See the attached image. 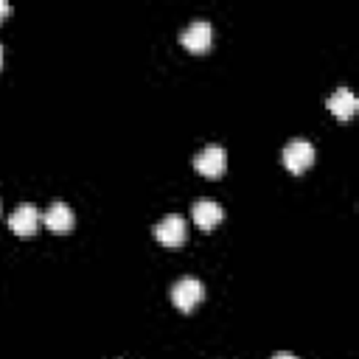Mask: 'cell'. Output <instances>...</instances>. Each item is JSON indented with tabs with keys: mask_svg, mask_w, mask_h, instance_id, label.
I'll return each instance as SVG.
<instances>
[{
	"mask_svg": "<svg viewBox=\"0 0 359 359\" xmlns=\"http://www.w3.org/2000/svg\"><path fill=\"white\" fill-rule=\"evenodd\" d=\"M205 297V286L202 280L196 278H180L174 286H171V303L180 309V311H191L202 303Z\"/></svg>",
	"mask_w": 359,
	"mask_h": 359,
	"instance_id": "6da1fadb",
	"label": "cell"
},
{
	"mask_svg": "<svg viewBox=\"0 0 359 359\" xmlns=\"http://www.w3.org/2000/svg\"><path fill=\"white\" fill-rule=\"evenodd\" d=\"M185 236H188V224L180 213H168L154 224V238L165 247H180L185 241Z\"/></svg>",
	"mask_w": 359,
	"mask_h": 359,
	"instance_id": "7a4b0ae2",
	"label": "cell"
},
{
	"mask_svg": "<svg viewBox=\"0 0 359 359\" xmlns=\"http://www.w3.org/2000/svg\"><path fill=\"white\" fill-rule=\"evenodd\" d=\"M311 163H314V146L309 140H300L297 137V140L286 143V149H283V165L292 174H303Z\"/></svg>",
	"mask_w": 359,
	"mask_h": 359,
	"instance_id": "3957f363",
	"label": "cell"
},
{
	"mask_svg": "<svg viewBox=\"0 0 359 359\" xmlns=\"http://www.w3.org/2000/svg\"><path fill=\"white\" fill-rule=\"evenodd\" d=\"M224 165H227V154H224V149L222 146H216V143H208L202 151H196V157H194V168L199 171V174H205V177H219L222 171H224Z\"/></svg>",
	"mask_w": 359,
	"mask_h": 359,
	"instance_id": "277c9868",
	"label": "cell"
},
{
	"mask_svg": "<svg viewBox=\"0 0 359 359\" xmlns=\"http://www.w3.org/2000/svg\"><path fill=\"white\" fill-rule=\"evenodd\" d=\"M180 42H182L188 50H194V53H205V50L210 48V42H213V28H210V22H208V20H194V22L182 31Z\"/></svg>",
	"mask_w": 359,
	"mask_h": 359,
	"instance_id": "5b68a950",
	"label": "cell"
},
{
	"mask_svg": "<svg viewBox=\"0 0 359 359\" xmlns=\"http://www.w3.org/2000/svg\"><path fill=\"white\" fill-rule=\"evenodd\" d=\"M191 216H194V224L199 227V230H213L219 222H222V208H219V202H213L210 196H202V199H196L194 202V208H191Z\"/></svg>",
	"mask_w": 359,
	"mask_h": 359,
	"instance_id": "8992f818",
	"label": "cell"
},
{
	"mask_svg": "<svg viewBox=\"0 0 359 359\" xmlns=\"http://www.w3.org/2000/svg\"><path fill=\"white\" fill-rule=\"evenodd\" d=\"M8 227L17 236H34L39 227V210L34 205H20L11 216H8Z\"/></svg>",
	"mask_w": 359,
	"mask_h": 359,
	"instance_id": "52a82bcc",
	"label": "cell"
},
{
	"mask_svg": "<svg viewBox=\"0 0 359 359\" xmlns=\"http://www.w3.org/2000/svg\"><path fill=\"white\" fill-rule=\"evenodd\" d=\"M356 107H359V101H356V95H353L348 87H337V90L328 95V109H331V112H334L339 121L353 118Z\"/></svg>",
	"mask_w": 359,
	"mask_h": 359,
	"instance_id": "ba28073f",
	"label": "cell"
},
{
	"mask_svg": "<svg viewBox=\"0 0 359 359\" xmlns=\"http://www.w3.org/2000/svg\"><path fill=\"white\" fill-rule=\"evenodd\" d=\"M73 222H76V216H73V210H70L65 202H53V205L45 210V227L53 230V233H67V230H73Z\"/></svg>",
	"mask_w": 359,
	"mask_h": 359,
	"instance_id": "9c48e42d",
	"label": "cell"
},
{
	"mask_svg": "<svg viewBox=\"0 0 359 359\" xmlns=\"http://www.w3.org/2000/svg\"><path fill=\"white\" fill-rule=\"evenodd\" d=\"M8 11H11V6H8V3H6V0H0V20H3V17H6V14H8Z\"/></svg>",
	"mask_w": 359,
	"mask_h": 359,
	"instance_id": "30bf717a",
	"label": "cell"
},
{
	"mask_svg": "<svg viewBox=\"0 0 359 359\" xmlns=\"http://www.w3.org/2000/svg\"><path fill=\"white\" fill-rule=\"evenodd\" d=\"M272 359H297V356H294V353H275Z\"/></svg>",
	"mask_w": 359,
	"mask_h": 359,
	"instance_id": "8fae6325",
	"label": "cell"
},
{
	"mask_svg": "<svg viewBox=\"0 0 359 359\" xmlns=\"http://www.w3.org/2000/svg\"><path fill=\"white\" fill-rule=\"evenodd\" d=\"M0 62H3V48H0Z\"/></svg>",
	"mask_w": 359,
	"mask_h": 359,
	"instance_id": "7c38bea8",
	"label": "cell"
}]
</instances>
